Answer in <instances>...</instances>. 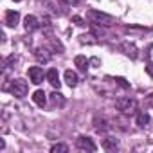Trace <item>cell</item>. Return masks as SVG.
I'll use <instances>...</instances> for the list:
<instances>
[{
  "instance_id": "obj_13",
  "label": "cell",
  "mask_w": 153,
  "mask_h": 153,
  "mask_svg": "<svg viewBox=\"0 0 153 153\" xmlns=\"http://www.w3.org/2000/svg\"><path fill=\"white\" fill-rule=\"evenodd\" d=\"M33 101H34L38 106L43 108V106H45V101H47V99H45V92H43V90H36V92L33 94Z\"/></svg>"
},
{
  "instance_id": "obj_9",
  "label": "cell",
  "mask_w": 153,
  "mask_h": 153,
  "mask_svg": "<svg viewBox=\"0 0 153 153\" xmlns=\"http://www.w3.org/2000/svg\"><path fill=\"white\" fill-rule=\"evenodd\" d=\"M34 56H36V59H38L40 63H49V59H51L49 51H47V49H43V47H38V49L34 51Z\"/></svg>"
},
{
  "instance_id": "obj_12",
  "label": "cell",
  "mask_w": 153,
  "mask_h": 153,
  "mask_svg": "<svg viewBox=\"0 0 153 153\" xmlns=\"http://www.w3.org/2000/svg\"><path fill=\"white\" fill-rule=\"evenodd\" d=\"M117 139H112V137H106V139H103V148L106 149V151H115L117 149Z\"/></svg>"
},
{
  "instance_id": "obj_21",
  "label": "cell",
  "mask_w": 153,
  "mask_h": 153,
  "mask_svg": "<svg viewBox=\"0 0 153 153\" xmlns=\"http://www.w3.org/2000/svg\"><path fill=\"white\" fill-rule=\"evenodd\" d=\"M15 2H20V0H15Z\"/></svg>"
},
{
  "instance_id": "obj_17",
  "label": "cell",
  "mask_w": 153,
  "mask_h": 153,
  "mask_svg": "<svg viewBox=\"0 0 153 153\" xmlns=\"http://www.w3.org/2000/svg\"><path fill=\"white\" fill-rule=\"evenodd\" d=\"M51 151L52 153H67L68 151V146H65V144H54L51 148Z\"/></svg>"
},
{
  "instance_id": "obj_10",
  "label": "cell",
  "mask_w": 153,
  "mask_h": 153,
  "mask_svg": "<svg viewBox=\"0 0 153 153\" xmlns=\"http://www.w3.org/2000/svg\"><path fill=\"white\" fill-rule=\"evenodd\" d=\"M65 81H67V85L72 88V87H76V85H78V74H76V72H72V70H67L65 72Z\"/></svg>"
},
{
  "instance_id": "obj_7",
  "label": "cell",
  "mask_w": 153,
  "mask_h": 153,
  "mask_svg": "<svg viewBox=\"0 0 153 153\" xmlns=\"http://www.w3.org/2000/svg\"><path fill=\"white\" fill-rule=\"evenodd\" d=\"M47 81H49L54 88H59L61 81H59V74H58V70H56V68H51V70L47 72Z\"/></svg>"
},
{
  "instance_id": "obj_20",
  "label": "cell",
  "mask_w": 153,
  "mask_h": 153,
  "mask_svg": "<svg viewBox=\"0 0 153 153\" xmlns=\"http://www.w3.org/2000/svg\"><path fill=\"white\" fill-rule=\"evenodd\" d=\"M148 101H149V103H151V105H153V94H151V96H149V97H148Z\"/></svg>"
},
{
  "instance_id": "obj_5",
  "label": "cell",
  "mask_w": 153,
  "mask_h": 153,
  "mask_svg": "<svg viewBox=\"0 0 153 153\" xmlns=\"http://www.w3.org/2000/svg\"><path fill=\"white\" fill-rule=\"evenodd\" d=\"M76 146H78V149H83V151H96V144L92 142V139L88 137H79L78 140H76Z\"/></svg>"
},
{
  "instance_id": "obj_18",
  "label": "cell",
  "mask_w": 153,
  "mask_h": 153,
  "mask_svg": "<svg viewBox=\"0 0 153 153\" xmlns=\"http://www.w3.org/2000/svg\"><path fill=\"white\" fill-rule=\"evenodd\" d=\"M72 22H74L76 25H79V27H83V25H85L83 18H79V16H72Z\"/></svg>"
},
{
  "instance_id": "obj_8",
  "label": "cell",
  "mask_w": 153,
  "mask_h": 153,
  "mask_svg": "<svg viewBox=\"0 0 153 153\" xmlns=\"http://www.w3.org/2000/svg\"><path fill=\"white\" fill-rule=\"evenodd\" d=\"M18 22H20V13L18 11H7L6 13V24L9 27H16Z\"/></svg>"
},
{
  "instance_id": "obj_4",
  "label": "cell",
  "mask_w": 153,
  "mask_h": 153,
  "mask_svg": "<svg viewBox=\"0 0 153 153\" xmlns=\"http://www.w3.org/2000/svg\"><path fill=\"white\" fill-rule=\"evenodd\" d=\"M27 74H29L31 83H34V85L43 83V78H47V74H43V68H42V67H31V68L27 70Z\"/></svg>"
},
{
  "instance_id": "obj_14",
  "label": "cell",
  "mask_w": 153,
  "mask_h": 153,
  "mask_svg": "<svg viewBox=\"0 0 153 153\" xmlns=\"http://www.w3.org/2000/svg\"><path fill=\"white\" fill-rule=\"evenodd\" d=\"M74 63H76V67H78L79 70H83V72H87V68H88V59H87L85 56H76V59H74Z\"/></svg>"
},
{
  "instance_id": "obj_2",
  "label": "cell",
  "mask_w": 153,
  "mask_h": 153,
  "mask_svg": "<svg viewBox=\"0 0 153 153\" xmlns=\"http://www.w3.org/2000/svg\"><path fill=\"white\" fill-rule=\"evenodd\" d=\"M115 106H117V110H119L121 114H124V115H133V114H137V101H135L133 97H121V99L115 101Z\"/></svg>"
},
{
  "instance_id": "obj_15",
  "label": "cell",
  "mask_w": 153,
  "mask_h": 153,
  "mask_svg": "<svg viewBox=\"0 0 153 153\" xmlns=\"http://www.w3.org/2000/svg\"><path fill=\"white\" fill-rule=\"evenodd\" d=\"M148 123H149V115H148L146 112L137 114V124H139V126H146Z\"/></svg>"
},
{
  "instance_id": "obj_6",
  "label": "cell",
  "mask_w": 153,
  "mask_h": 153,
  "mask_svg": "<svg viewBox=\"0 0 153 153\" xmlns=\"http://www.w3.org/2000/svg\"><path fill=\"white\" fill-rule=\"evenodd\" d=\"M38 25H40V24H38V18H36V16H33V15H27V16H25V20H24V27H25L27 33L36 31Z\"/></svg>"
},
{
  "instance_id": "obj_3",
  "label": "cell",
  "mask_w": 153,
  "mask_h": 153,
  "mask_svg": "<svg viewBox=\"0 0 153 153\" xmlns=\"http://www.w3.org/2000/svg\"><path fill=\"white\" fill-rule=\"evenodd\" d=\"M27 90H29V85L24 79H15L11 83V94L15 97H25L27 96Z\"/></svg>"
},
{
  "instance_id": "obj_1",
  "label": "cell",
  "mask_w": 153,
  "mask_h": 153,
  "mask_svg": "<svg viewBox=\"0 0 153 153\" xmlns=\"http://www.w3.org/2000/svg\"><path fill=\"white\" fill-rule=\"evenodd\" d=\"M87 18H88L92 24L103 25V27H110V25L115 24V18H114V16H110V15H106V13H99V11H96V9H90V11L87 13Z\"/></svg>"
},
{
  "instance_id": "obj_11",
  "label": "cell",
  "mask_w": 153,
  "mask_h": 153,
  "mask_svg": "<svg viewBox=\"0 0 153 153\" xmlns=\"http://www.w3.org/2000/svg\"><path fill=\"white\" fill-rule=\"evenodd\" d=\"M123 51H124V54H126V56H130L131 59H135V58H137V47H135L133 43L124 42V43H123Z\"/></svg>"
},
{
  "instance_id": "obj_19",
  "label": "cell",
  "mask_w": 153,
  "mask_h": 153,
  "mask_svg": "<svg viewBox=\"0 0 153 153\" xmlns=\"http://www.w3.org/2000/svg\"><path fill=\"white\" fill-rule=\"evenodd\" d=\"M148 59H149V63L153 65V45L148 49Z\"/></svg>"
},
{
  "instance_id": "obj_16",
  "label": "cell",
  "mask_w": 153,
  "mask_h": 153,
  "mask_svg": "<svg viewBox=\"0 0 153 153\" xmlns=\"http://www.w3.org/2000/svg\"><path fill=\"white\" fill-rule=\"evenodd\" d=\"M51 99H52V105H63L65 103V99H63V96L59 94V92H54V94H51Z\"/></svg>"
}]
</instances>
